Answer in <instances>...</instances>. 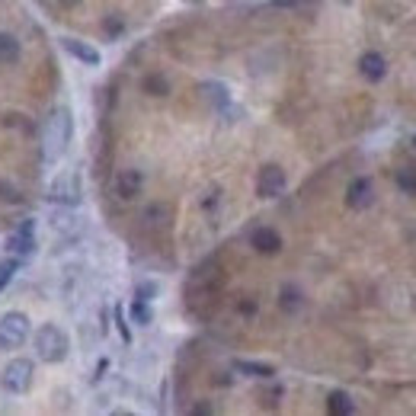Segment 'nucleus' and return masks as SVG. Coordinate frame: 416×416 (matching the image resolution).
<instances>
[{"mask_svg": "<svg viewBox=\"0 0 416 416\" xmlns=\"http://www.w3.org/2000/svg\"><path fill=\"white\" fill-rule=\"evenodd\" d=\"M202 93L208 96V100L215 102V106L221 109V112L230 106V93H228V87H224V83H218V80H205V83H202Z\"/></svg>", "mask_w": 416, "mask_h": 416, "instance_id": "14", "label": "nucleus"}, {"mask_svg": "<svg viewBox=\"0 0 416 416\" xmlns=\"http://www.w3.org/2000/svg\"><path fill=\"white\" fill-rule=\"evenodd\" d=\"M29 339V317L23 311H10L0 317V349H16Z\"/></svg>", "mask_w": 416, "mask_h": 416, "instance_id": "3", "label": "nucleus"}, {"mask_svg": "<svg viewBox=\"0 0 416 416\" xmlns=\"http://www.w3.org/2000/svg\"><path fill=\"white\" fill-rule=\"evenodd\" d=\"M298 4H311V0H275V6H298Z\"/></svg>", "mask_w": 416, "mask_h": 416, "instance_id": "26", "label": "nucleus"}, {"mask_svg": "<svg viewBox=\"0 0 416 416\" xmlns=\"http://www.w3.org/2000/svg\"><path fill=\"white\" fill-rule=\"evenodd\" d=\"M144 90H147V93H154V96H166V93H170V83H166L164 77L154 74V77H147V80H144Z\"/></svg>", "mask_w": 416, "mask_h": 416, "instance_id": "21", "label": "nucleus"}, {"mask_svg": "<svg viewBox=\"0 0 416 416\" xmlns=\"http://www.w3.org/2000/svg\"><path fill=\"white\" fill-rule=\"evenodd\" d=\"M358 70H362L365 80H381V77L388 74V61H384L381 51H365V55L358 58Z\"/></svg>", "mask_w": 416, "mask_h": 416, "instance_id": "12", "label": "nucleus"}, {"mask_svg": "<svg viewBox=\"0 0 416 416\" xmlns=\"http://www.w3.org/2000/svg\"><path fill=\"white\" fill-rule=\"evenodd\" d=\"M240 311H243V314H256V301H243Z\"/></svg>", "mask_w": 416, "mask_h": 416, "instance_id": "27", "label": "nucleus"}, {"mask_svg": "<svg viewBox=\"0 0 416 416\" xmlns=\"http://www.w3.org/2000/svg\"><path fill=\"white\" fill-rule=\"evenodd\" d=\"M371 202H375V186H371V179L368 176L352 179L349 189H346V205L356 208V211H362V208H368Z\"/></svg>", "mask_w": 416, "mask_h": 416, "instance_id": "9", "label": "nucleus"}, {"mask_svg": "<svg viewBox=\"0 0 416 416\" xmlns=\"http://www.w3.org/2000/svg\"><path fill=\"white\" fill-rule=\"evenodd\" d=\"M256 192H260V198H279L285 192V170L275 164L262 166L260 179H256Z\"/></svg>", "mask_w": 416, "mask_h": 416, "instance_id": "7", "label": "nucleus"}, {"mask_svg": "<svg viewBox=\"0 0 416 416\" xmlns=\"http://www.w3.org/2000/svg\"><path fill=\"white\" fill-rule=\"evenodd\" d=\"M298 304H301L298 288H285V292H282V307H285V311H298Z\"/></svg>", "mask_w": 416, "mask_h": 416, "instance_id": "23", "label": "nucleus"}, {"mask_svg": "<svg viewBox=\"0 0 416 416\" xmlns=\"http://www.w3.org/2000/svg\"><path fill=\"white\" fill-rule=\"evenodd\" d=\"M19 58V42L10 32H0V64H13Z\"/></svg>", "mask_w": 416, "mask_h": 416, "instance_id": "18", "label": "nucleus"}, {"mask_svg": "<svg viewBox=\"0 0 416 416\" xmlns=\"http://www.w3.org/2000/svg\"><path fill=\"white\" fill-rule=\"evenodd\" d=\"M154 294H157V285H154V282H141V285L134 288V298H141V301H151Z\"/></svg>", "mask_w": 416, "mask_h": 416, "instance_id": "24", "label": "nucleus"}, {"mask_svg": "<svg viewBox=\"0 0 416 416\" xmlns=\"http://www.w3.org/2000/svg\"><path fill=\"white\" fill-rule=\"evenodd\" d=\"M61 48L68 51V55H74L77 61H83V64H90V68H96V64L102 61V55L93 48V45H87V42H80V38H74V36H68V38H61Z\"/></svg>", "mask_w": 416, "mask_h": 416, "instance_id": "11", "label": "nucleus"}, {"mask_svg": "<svg viewBox=\"0 0 416 416\" xmlns=\"http://www.w3.org/2000/svg\"><path fill=\"white\" fill-rule=\"evenodd\" d=\"M80 196H83V189H80V176H77L74 170L58 173V176L51 179V186H48V198H51V202L68 205V208L80 205Z\"/></svg>", "mask_w": 416, "mask_h": 416, "instance_id": "5", "label": "nucleus"}, {"mask_svg": "<svg viewBox=\"0 0 416 416\" xmlns=\"http://www.w3.org/2000/svg\"><path fill=\"white\" fill-rule=\"evenodd\" d=\"M413 144H416V138H413Z\"/></svg>", "mask_w": 416, "mask_h": 416, "instance_id": "30", "label": "nucleus"}, {"mask_svg": "<svg viewBox=\"0 0 416 416\" xmlns=\"http://www.w3.org/2000/svg\"><path fill=\"white\" fill-rule=\"evenodd\" d=\"M16 269H19V260H4L0 262V292L10 285V279L16 275Z\"/></svg>", "mask_w": 416, "mask_h": 416, "instance_id": "22", "label": "nucleus"}, {"mask_svg": "<svg viewBox=\"0 0 416 416\" xmlns=\"http://www.w3.org/2000/svg\"><path fill=\"white\" fill-rule=\"evenodd\" d=\"M339 4H349V0H339Z\"/></svg>", "mask_w": 416, "mask_h": 416, "instance_id": "29", "label": "nucleus"}, {"mask_svg": "<svg viewBox=\"0 0 416 416\" xmlns=\"http://www.w3.org/2000/svg\"><path fill=\"white\" fill-rule=\"evenodd\" d=\"M32 371H36V365L29 358H13L4 368V375H0V388L6 394H26L32 388Z\"/></svg>", "mask_w": 416, "mask_h": 416, "instance_id": "4", "label": "nucleus"}, {"mask_svg": "<svg viewBox=\"0 0 416 416\" xmlns=\"http://www.w3.org/2000/svg\"><path fill=\"white\" fill-rule=\"evenodd\" d=\"M250 247L262 256H272L282 250V237H279V230H272V228H256L253 234H250Z\"/></svg>", "mask_w": 416, "mask_h": 416, "instance_id": "10", "label": "nucleus"}, {"mask_svg": "<svg viewBox=\"0 0 416 416\" xmlns=\"http://www.w3.org/2000/svg\"><path fill=\"white\" fill-rule=\"evenodd\" d=\"M32 343H36V352L42 362H64L68 358V336H64V330L58 324H42L36 330V336H32Z\"/></svg>", "mask_w": 416, "mask_h": 416, "instance_id": "2", "label": "nucleus"}, {"mask_svg": "<svg viewBox=\"0 0 416 416\" xmlns=\"http://www.w3.org/2000/svg\"><path fill=\"white\" fill-rule=\"evenodd\" d=\"M394 179H397V189H400V192H407V196H416V166L413 164L400 166V170L394 173Z\"/></svg>", "mask_w": 416, "mask_h": 416, "instance_id": "17", "label": "nucleus"}, {"mask_svg": "<svg viewBox=\"0 0 416 416\" xmlns=\"http://www.w3.org/2000/svg\"><path fill=\"white\" fill-rule=\"evenodd\" d=\"M115 196L119 198H125V202H132V198H138L141 196V189H144V173L141 170H119L115 173Z\"/></svg>", "mask_w": 416, "mask_h": 416, "instance_id": "8", "label": "nucleus"}, {"mask_svg": "<svg viewBox=\"0 0 416 416\" xmlns=\"http://www.w3.org/2000/svg\"><path fill=\"white\" fill-rule=\"evenodd\" d=\"M234 368L240 371V375H247V378H262V381L275 375L272 365H266V362H247V358H237Z\"/></svg>", "mask_w": 416, "mask_h": 416, "instance_id": "13", "label": "nucleus"}, {"mask_svg": "<svg viewBox=\"0 0 416 416\" xmlns=\"http://www.w3.org/2000/svg\"><path fill=\"white\" fill-rule=\"evenodd\" d=\"M132 317H134V324H141V326H147L154 320V311H151V301H141V298H134V304H132Z\"/></svg>", "mask_w": 416, "mask_h": 416, "instance_id": "20", "label": "nucleus"}, {"mask_svg": "<svg viewBox=\"0 0 416 416\" xmlns=\"http://www.w3.org/2000/svg\"><path fill=\"white\" fill-rule=\"evenodd\" d=\"M61 4L64 6H74V4H80V0H61Z\"/></svg>", "mask_w": 416, "mask_h": 416, "instance_id": "28", "label": "nucleus"}, {"mask_svg": "<svg viewBox=\"0 0 416 416\" xmlns=\"http://www.w3.org/2000/svg\"><path fill=\"white\" fill-rule=\"evenodd\" d=\"M51 224H55V230H68V234H77V230H80V224H77V218L68 211V205H64V211H55V215H51Z\"/></svg>", "mask_w": 416, "mask_h": 416, "instance_id": "19", "label": "nucleus"}, {"mask_svg": "<svg viewBox=\"0 0 416 416\" xmlns=\"http://www.w3.org/2000/svg\"><path fill=\"white\" fill-rule=\"evenodd\" d=\"M352 410H356V403L349 400V394H346V390H333V394L326 397V413H333V416H349Z\"/></svg>", "mask_w": 416, "mask_h": 416, "instance_id": "15", "label": "nucleus"}, {"mask_svg": "<svg viewBox=\"0 0 416 416\" xmlns=\"http://www.w3.org/2000/svg\"><path fill=\"white\" fill-rule=\"evenodd\" d=\"M70 132H74V122H70V109L68 106H58L51 109L48 122H45V157L58 160L64 154L70 141Z\"/></svg>", "mask_w": 416, "mask_h": 416, "instance_id": "1", "label": "nucleus"}, {"mask_svg": "<svg viewBox=\"0 0 416 416\" xmlns=\"http://www.w3.org/2000/svg\"><path fill=\"white\" fill-rule=\"evenodd\" d=\"M10 250L16 253V260L32 256V250H36V221H32V218H23V221L10 230Z\"/></svg>", "mask_w": 416, "mask_h": 416, "instance_id": "6", "label": "nucleus"}, {"mask_svg": "<svg viewBox=\"0 0 416 416\" xmlns=\"http://www.w3.org/2000/svg\"><path fill=\"white\" fill-rule=\"evenodd\" d=\"M141 221H144L147 228H166V221H170V208H166V205H147L144 215H141Z\"/></svg>", "mask_w": 416, "mask_h": 416, "instance_id": "16", "label": "nucleus"}, {"mask_svg": "<svg viewBox=\"0 0 416 416\" xmlns=\"http://www.w3.org/2000/svg\"><path fill=\"white\" fill-rule=\"evenodd\" d=\"M115 324H119L122 339H125V343H132V333H128V326H125V314H122V307H115Z\"/></svg>", "mask_w": 416, "mask_h": 416, "instance_id": "25", "label": "nucleus"}]
</instances>
